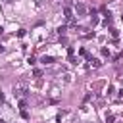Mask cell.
<instances>
[{
	"instance_id": "obj_1",
	"label": "cell",
	"mask_w": 123,
	"mask_h": 123,
	"mask_svg": "<svg viewBox=\"0 0 123 123\" xmlns=\"http://www.w3.org/2000/svg\"><path fill=\"white\" fill-rule=\"evenodd\" d=\"M25 92H27V83L25 81H19V83L13 85V96L15 98H21Z\"/></svg>"
},
{
	"instance_id": "obj_2",
	"label": "cell",
	"mask_w": 123,
	"mask_h": 123,
	"mask_svg": "<svg viewBox=\"0 0 123 123\" xmlns=\"http://www.w3.org/2000/svg\"><path fill=\"white\" fill-rule=\"evenodd\" d=\"M40 62H42L44 65H50V63H54V58H52V56H42Z\"/></svg>"
},
{
	"instance_id": "obj_3",
	"label": "cell",
	"mask_w": 123,
	"mask_h": 123,
	"mask_svg": "<svg viewBox=\"0 0 123 123\" xmlns=\"http://www.w3.org/2000/svg\"><path fill=\"white\" fill-rule=\"evenodd\" d=\"M75 12H77V13H81V15H83V13H85V12H86V8H85V6H83V4H77V6H75Z\"/></svg>"
},
{
	"instance_id": "obj_4",
	"label": "cell",
	"mask_w": 123,
	"mask_h": 123,
	"mask_svg": "<svg viewBox=\"0 0 123 123\" xmlns=\"http://www.w3.org/2000/svg\"><path fill=\"white\" fill-rule=\"evenodd\" d=\"M88 62H90V65H94V67H100V65H102L100 60H96V58H88Z\"/></svg>"
},
{
	"instance_id": "obj_5",
	"label": "cell",
	"mask_w": 123,
	"mask_h": 123,
	"mask_svg": "<svg viewBox=\"0 0 123 123\" xmlns=\"http://www.w3.org/2000/svg\"><path fill=\"white\" fill-rule=\"evenodd\" d=\"M113 121H115V115L113 113H108L106 115V123H113Z\"/></svg>"
},
{
	"instance_id": "obj_6",
	"label": "cell",
	"mask_w": 123,
	"mask_h": 123,
	"mask_svg": "<svg viewBox=\"0 0 123 123\" xmlns=\"http://www.w3.org/2000/svg\"><path fill=\"white\" fill-rule=\"evenodd\" d=\"M63 13H65V19H71L73 15H71V10L69 8H63Z\"/></svg>"
},
{
	"instance_id": "obj_7",
	"label": "cell",
	"mask_w": 123,
	"mask_h": 123,
	"mask_svg": "<svg viewBox=\"0 0 123 123\" xmlns=\"http://www.w3.org/2000/svg\"><path fill=\"white\" fill-rule=\"evenodd\" d=\"M67 54H69V58H73V54H75V48H73V46H69V48H67Z\"/></svg>"
},
{
	"instance_id": "obj_8",
	"label": "cell",
	"mask_w": 123,
	"mask_h": 123,
	"mask_svg": "<svg viewBox=\"0 0 123 123\" xmlns=\"http://www.w3.org/2000/svg\"><path fill=\"white\" fill-rule=\"evenodd\" d=\"M21 117H23V119H29V113H27L25 110H21Z\"/></svg>"
},
{
	"instance_id": "obj_9",
	"label": "cell",
	"mask_w": 123,
	"mask_h": 123,
	"mask_svg": "<svg viewBox=\"0 0 123 123\" xmlns=\"http://www.w3.org/2000/svg\"><path fill=\"white\" fill-rule=\"evenodd\" d=\"M102 56H110V50L108 48H102Z\"/></svg>"
},
{
	"instance_id": "obj_10",
	"label": "cell",
	"mask_w": 123,
	"mask_h": 123,
	"mask_svg": "<svg viewBox=\"0 0 123 123\" xmlns=\"http://www.w3.org/2000/svg\"><path fill=\"white\" fill-rule=\"evenodd\" d=\"M33 73H35V77H40V75H42V71H40V69H35Z\"/></svg>"
},
{
	"instance_id": "obj_11",
	"label": "cell",
	"mask_w": 123,
	"mask_h": 123,
	"mask_svg": "<svg viewBox=\"0 0 123 123\" xmlns=\"http://www.w3.org/2000/svg\"><path fill=\"white\" fill-rule=\"evenodd\" d=\"M0 102H4V92L0 90Z\"/></svg>"
},
{
	"instance_id": "obj_12",
	"label": "cell",
	"mask_w": 123,
	"mask_h": 123,
	"mask_svg": "<svg viewBox=\"0 0 123 123\" xmlns=\"http://www.w3.org/2000/svg\"><path fill=\"white\" fill-rule=\"evenodd\" d=\"M0 123H6V119H2V117H0Z\"/></svg>"
},
{
	"instance_id": "obj_13",
	"label": "cell",
	"mask_w": 123,
	"mask_h": 123,
	"mask_svg": "<svg viewBox=\"0 0 123 123\" xmlns=\"http://www.w3.org/2000/svg\"><path fill=\"white\" fill-rule=\"evenodd\" d=\"M0 52H4V46H2V44H0Z\"/></svg>"
}]
</instances>
